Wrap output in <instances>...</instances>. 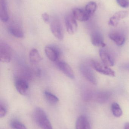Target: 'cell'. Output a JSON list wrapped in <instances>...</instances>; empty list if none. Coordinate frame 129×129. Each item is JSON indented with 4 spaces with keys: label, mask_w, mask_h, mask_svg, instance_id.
Returning a JSON list of instances; mask_svg holds the SVG:
<instances>
[{
    "label": "cell",
    "mask_w": 129,
    "mask_h": 129,
    "mask_svg": "<svg viewBox=\"0 0 129 129\" xmlns=\"http://www.w3.org/2000/svg\"><path fill=\"white\" fill-rule=\"evenodd\" d=\"M76 129H91L90 123L87 117L81 116L78 117L76 123Z\"/></svg>",
    "instance_id": "2e32d148"
},
{
    "label": "cell",
    "mask_w": 129,
    "mask_h": 129,
    "mask_svg": "<svg viewBox=\"0 0 129 129\" xmlns=\"http://www.w3.org/2000/svg\"><path fill=\"white\" fill-rule=\"evenodd\" d=\"M44 50L46 56L50 60L53 62L58 60L60 54L58 48L53 45H49L45 47Z\"/></svg>",
    "instance_id": "52a82bcc"
},
{
    "label": "cell",
    "mask_w": 129,
    "mask_h": 129,
    "mask_svg": "<svg viewBox=\"0 0 129 129\" xmlns=\"http://www.w3.org/2000/svg\"><path fill=\"white\" fill-rule=\"evenodd\" d=\"M72 14L76 20L81 22L88 21L91 16L85 10L80 8L73 9Z\"/></svg>",
    "instance_id": "8fae6325"
},
{
    "label": "cell",
    "mask_w": 129,
    "mask_h": 129,
    "mask_svg": "<svg viewBox=\"0 0 129 129\" xmlns=\"http://www.w3.org/2000/svg\"><path fill=\"white\" fill-rule=\"evenodd\" d=\"M91 67L97 72L103 75L114 77L116 76L114 71L109 67L104 64H102L97 61L92 60L91 62Z\"/></svg>",
    "instance_id": "3957f363"
},
{
    "label": "cell",
    "mask_w": 129,
    "mask_h": 129,
    "mask_svg": "<svg viewBox=\"0 0 129 129\" xmlns=\"http://www.w3.org/2000/svg\"><path fill=\"white\" fill-rule=\"evenodd\" d=\"M109 38L114 42L118 46L123 45L125 42V38L121 33L117 32H113L109 34Z\"/></svg>",
    "instance_id": "9a60e30c"
},
{
    "label": "cell",
    "mask_w": 129,
    "mask_h": 129,
    "mask_svg": "<svg viewBox=\"0 0 129 129\" xmlns=\"http://www.w3.org/2000/svg\"><path fill=\"white\" fill-rule=\"evenodd\" d=\"M15 87L18 92L22 95H25L27 93L29 88V84L27 81L22 78H19L16 80Z\"/></svg>",
    "instance_id": "9c48e42d"
},
{
    "label": "cell",
    "mask_w": 129,
    "mask_h": 129,
    "mask_svg": "<svg viewBox=\"0 0 129 129\" xmlns=\"http://www.w3.org/2000/svg\"><path fill=\"white\" fill-rule=\"evenodd\" d=\"M44 95L47 101L50 104H55L59 102V99L58 97L48 91H45Z\"/></svg>",
    "instance_id": "ac0fdd59"
},
{
    "label": "cell",
    "mask_w": 129,
    "mask_h": 129,
    "mask_svg": "<svg viewBox=\"0 0 129 129\" xmlns=\"http://www.w3.org/2000/svg\"><path fill=\"white\" fill-rule=\"evenodd\" d=\"M42 17L45 23L48 24L50 22V19L49 15L47 13H44L42 14Z\"/></svg>",
    "instance_id": "d4e9b609"
},
{
    "label": "cell",
    "mask_w": 129,
    "mask_h": 129,
    "mask_svg": "<svg viewBox=\"0 0 129 129\" xmlns=\"http://www.w3.org/2000/svg\"><path fill=\"white\" fill-rule=\"evenodd\" d=\"M7 113V108L4 104L1 102L0 104V117L2 118L5 116Z\"/></svg>",
    "instance_id": "603a6c76"
},
{
    "label": "cell",
    "mask_w": 129,
    "mask_h": 129,
    "mask_svg": "<svg viewBox=\"0 0 129 129\" xmlns=\"http://www.w3.org/2000/svg\"><path fill=\"white\" fill-rule=\"evenodd\" d=\"M80 70L83 76L87 80L93 85H97V82L96 77L92 70L88 66L85 64H81Z\"/></svg>",
    "instance_id": "8992f818"
},
{
    "label": "cell",
    "mask_w": 129,
    "mask_h": 129,
    "mask_svg": "<svg viewBox=\"0 0 129 129\" xmlns=\"http://www.w3.org/2000/svg\"><path fill=\"white\" fill-rule=\"evenodd\" d=\"M12 50L9 45L4 42L0 43V60L2 62L8 63L12 57Z\"/></svg>",
    "instance_id": "277c9868"
},
{
    "label": "cell",
    "mask_w": 129,
    "mask_h": 129,
    "mask_svg": "<svg viewBox=\"0 0 129 129\" xmlns=\"http://www.w3.org/2000/svg\"><path fill=\"white\" fill-rule=\"evenodd\" d=\"M11 127L13 129H27L25 126L21 122L16 120L11 122Z\"/></svg>",
    "instance_id": "7402d4cb"
},
{
    "label": "cell",
    "mask_w": 129,
    "mask_h": 129,
    "mask_svg": "<svg viewBox=\"0 0 129 129\" xmlns=\"http://www.w3.org/2000/svg\"><path fill=\"white\" fill-rule=\"evenodd\" d=\"M76 20L72 14H67L65 17V23L66 28L68 33L73 35L77 30L78 24Z\"/></svg>",
    "instance_id": "5b68a950"
},
{
    "label": "cell",
    "mask_w": 129,
    "mask_h": 129,
    "mask_svg": "<svg viewBox=\"0 0 129 129\" xmlns=\"http://www.w3.org/2000/svg\"><path fill=\"white\" fill-rule=\"evenodd\" d=\"M99 54L103 64L108 67H113L114 65L113 58L107 51L101 49L99 50Z\"/></svg>",
    "instance_id": "7c38bea8"
},
{
    "label": "cell",
    "mask_w": 129,
    "mask_h": 129,
    "mask_svg": "<svg viewBox=\"0 0 129 129\" xmlns=\"http://www.w3.org/2000/svg\"><path fill=\"white\" fill-rule=\"evenodd\" d=\"M116 2L122 7L126 8L129 7V0H116Z\"/></svg>",
    "instance_id": "cb8c5ba5"
},
{
    "label": "cell",
    "mask_w": 129,
    "mask_h": 129,
    "mask_svg": "<svg viewBox=\"0 0 129 129\" xmlns=\"http://www.w3.org/2000/svg\"><path fill=\"white\" fill-rule=\"evenodd\" d=\"M8 31L10 34L16 38H22L24 36L23 32L17 27L9 26L8 28Z\"/></svg>",
    "instance_id": "d6986e66"
},
{
    "label": "cell",
    "mask_w": 129,
    "mask_h": 129,
    "mask_svg": "<svg viewBox=\"0 0 129 129\" xmlns=\"http://www.w3.org/2000/svg\"><path fill=\"white\" fill-rule=\"evenodd\" d=\"M8 19L9 16L6 0H0V19L2 22H5L8 20Z\"/></svg>",
    "instance_id": "5bb4252c"
},
{
    "label": "cell",
    "mask_w": 129,
    "mask_h": 129,
    "mask_svg": "<svg viewBox=\"0 0 129 129\" xmlns=\"http://www.w3.org/2000/svg\"><path fill=\"white\" fill-rule=\"evenodd\" d=\"M33 117L36 124L41 128L53 129L45 112L41 108H37L35 109Z\"/></svg>",
    "instance_id": "6da1fadb"
},
{
    "label": "cell",
    "mask_w": 129,
    "mask_h": 129,
    "mask_svg": "<svg viewBox=\"0 0 129 129\" xmlns=\"http://www.w3.org/2000/svg\"><path fill=\"white\" fill-rule=\"evenodd\" d=\"M124 129H129V122L126 123L125 124Z\"/></svg>",
    "instance_id": "484cf974"
},
{
    "label": "cell",
    "mask_w": 129,
    "mask_h": 129,
    "mask_svg": "<svg viewBox=\"0 0 129 129\" xmlns=\"http://www.w3.org/2000/svg\"><path fill=\"white\" fill-rule=\"evenodd\" d=\"M97 8V5L96 3L94 2L91 1L89 2L86 5L85 10L90 16H91L94 13Z\"/></svg>",
    "instance_id": "44dd1931"
},
{
    "label": "cell",
    "mask_w": 129,
    "mask_h": 129,
    "mask_svg": "<svg viewBox=\"0 0 129 129\" xmlns=\"http://www.w3.org/2000/svg\"><path fill=\"white\" fill-rule=\"evenodd\" d=\"M50 28L53 35L59 40H63L64 36L63 30L59 19L54 17L50 20Z\"/></svg>",
    "instance_id": "7a4b0ae2"
},
{
    "label": "cell",
    "mask_w": 129,
    "mask_h": 129,
    "mask_svg": "<svg viewBox=\"0 0 129 129\" xmlns=\"http://www.w3.org/2000/svg\"><path fill=\"white\" fill-rule=\"evenodd\" d=\"M30 61L32 63L36 64L41 61L42 58L37 49L33 48L29 54Z\"/></svg>",
    "instance_id": "e0dca14e"
},
{
    "label": "cell",
    "mask_w": 129,
    "mask_h": 129,
    "mask_svg": "<svg viewBox=\"0 0 129 129\" xmlns=\"http://www.w3.org/2000/svg\"><path fill=\"white\" fill-rule=\"evenodd\" d=\"M111 111L114 116L116 117H120L122 115V111L119 104L115 102L112 104Z\"/></svg>",
    "instance_id": "ffe728a7"
},
{
    "label": "cell",
    "mask_w": 129,
    "mask_h": 129,
    "mask_svg": "<svg viewBox=\"0 0 129 129\" xmlns=\"http://www.w3.org/2000/svg\"><path fill=\"white\" fill-rule=\"evenodd\" d=\"M128 13L127 11H122L116 13L109 20L108 24L111 26L116 27L118 25L119 22L128 16Z\"/></svg>",
    "instance_id": "30bf717a"
},
{
    "label": "cell",
    "mask_w": 129,
    "mask_h": 129,
    "mask_svg": "<svg viewBox=\"0 0 129 129\" xmlns=\"http://www.w3.org/2000/svg\"><path fill=\"white\" fill-rule=\"evenodd\" d=\"M91 41L92 44L96 47H105L106 46L103 36L98 32H94L92 34Z\"/></svg>",
    "instance_id": "4fadbf2b"
},
{
    "label": "cell",
    "mask_w": 129,
    "mask_h": 129,
    "mask_svg": "<svg viewBox=\"0 0 129 129\" xmlns=\"http://www.w3.org/2000/svg\"><path fill=\"white\" fill-rule=\"evenodd\" d=\"M58 69L66 76L71 79H75V75L71 67L68 63L64 61H60L57 63Z\"/></svg>",
    "instance_id": "ba28073f"
}]
</instances>
